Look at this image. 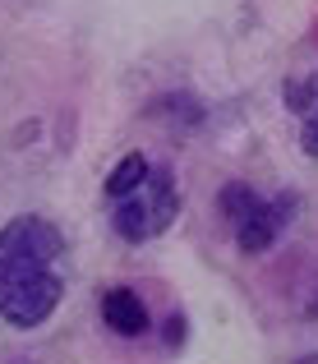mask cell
I'll list each match as a JSON object with an SVG mask.
<instances>
[{"label": "cell", "instance_id": "1", "mask_svg": "<svg viewBox=\"0 0 318 364\" xmlns=\"http://www.w3.org/2000/svg\"><path fill=\"white\" fill-rule=\"evenodd\" d=\"M65 286L51 263L37 258H0V318L14 328H37L55 314Z\"/></svg>", "mask_w": 318, "mask_h": 364}, {"label": "cell", "instance_id": "2", "mask_svg": "<svg viewBox=\"0 0 318 364\" xmlns=\"http://www.w3.org/2000/svg\"><path fill=\"white\" fill-rule=\"evenodd\" d=\"M176 213H180L176 180H171L166 171H148V180H143L134 194L115 198V231H120V240L143 245V240L166 231V226L176 222Z\"/></svg>", "mask_w": 318, "mask_h": 364}, {"label": "cell", "instance_id": "3", "mask_svg": "<svg viewBox=\"0 0 318 364\" xmlns=\"http://www.w3.org/2000/svg\"><path fill=\"white\" fill-rule=\"evenodd\" d=\"M295 213H300V198H295V194L263 198V203H258L245 222H235V231H240L235 245L245 249V254H263V249H272L277 240H282V231L291 226Z\"/></svg>", "mask_w": 318, "mask_h": 364}, {"label": "cell", "instance_id": "4", "mask_svg": "<svg viewBox=\"0 0 318 364\" xmlns=\"http://www.w3.org/2000/svg\"><path fill=\"white\" fill-rule=\"evenodd\" d=\"M60 231L46 217H14L0 226V258H37V263H55L60 258Z\"/></svg>", "mask_w": 318, "mask_h": 364}, {"label": "cell", "instance_id": "5", "mask_svg": "<svg viewBox=\"0 0 318 364\" xmlns=\"http://www.w3.org/2000/svg\"><path fill=\"white\" fill-rule=\"evenodd\" d=\"M102 318H106V328L120 332V337H143V332H148V304H143L129 286H115V291L102 295Z\"/></svg>", "mask_w": 318, "mask_h": 364}, {"label": "cell", "instance_id": "6", "mask_svg": "<svg viewBox=\"0 0 318 364\" xmlns=\"http://www.w3.org/2000/svg\"><path fill=\"white\" fill-rule=\"evenodd\" d=\"M148 157H143V152H129V157L120 161V166L111 171V180H106V198H124V194H134V189L143 185V180H148Z\"/></svg>", "mask_w": 318, "mask_h": 364}, {"label": "cell", "instance_id": "7", "mask_svg": "<svg viewBox=\"0 0 318 364\" xmlns=\"http://www.w3.org/2000/svg\"><path fill=\"white\" fill-rule=\"evenodd\" d=\"M217 203H221V213H226L230 222H245V217L254 213V208L263 203V198H258L249 185H240V180H235V185H226V189H221V198H217Z\"/></svg>", "mask_w": 318, "mask_h": 364}, {"label": "cell", "instance_id": "8", "mask_svg": "<svg viewBox=\"0 0 318 364\" xmlns=\"http://www.w3.org/2000/svg\"><path fill=\"white\" fill-rule=\"evenodd\" d=\"M314 97H318V79L314 83H286V92H282V102H286V107H291V111H309L314 107Z\"/></svg>", "mask_w": 318, "mask_h": 364}, {"label": "cell", "instance_id": "9", "mask_svg": "<svg viewBox=\"0 0 318 364\" xmlns=\"http://www.w3.org/2000/svg\"><path fill=\"white\" fill-rule=\"evenodd\" d=\"M300 143H304V152H309V157H318V111H309V120H304V134H300Z\"/></svg>", "mask_w": 318, "mask_h": 364}, {"label": "cell", "instance_id": "10", "mask_svg": "<svg viewBox=\"0 0 318 364\" xmlns=\"http://www.w3.org/2000/svg\"><path fill=\"white\" fill-rule=\"evenodd\" d=\"M180 337H185V318L176 314V318L166 323V346H180Z\"/></svg>", "mask_w": 318, "mask_h": 364}]
</instances>
